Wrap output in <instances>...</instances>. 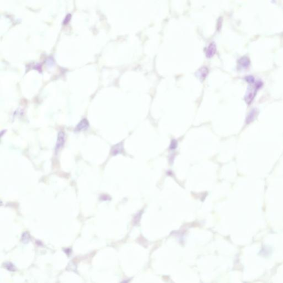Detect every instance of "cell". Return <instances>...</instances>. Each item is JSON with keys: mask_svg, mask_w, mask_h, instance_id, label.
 Here are the masks:
<instances>
[{"mask_svg": "<svg viewBox=\"0 0 283 283\" xmlns=\"http://www.w3.org/2000/svg\"><path fill=\"white\" fill-rule=\"evenodd\" d=\"M261 85L262 82L261 81H258L255 83V85L254 86V87L248 89L245 96V100L247 104H250L252 102L256 95L257 90L259 89Z\"/></svg>", "mask_w": 283, "mask_h": 283, "instance_id": "obj_1", "label": "cell"}, {"mask_svg": "<svg viewBox=\"0 0 283 283\" xmlns=\"http://www.w3.org/2000/svg\"><path fill=\"white\" fill-rule=\"evenodd\" d=\"M65 135L64 133L62 131L59 132L58 133V135L57 141L56 146H55L56 152H58L60 149L64 146L65 141Z\"/></svg>", "mask_w": 283, "mask_h": 283, "instance_id": "obj_2", "label": "cell"}, {"mask_svg": "<svg viewBox=\"0 0 283 283\" xmlns=\"http://www.w3.org/2000/svg\"><path fill=\"white\" fill-rule=\"evenodd\" d=\"M123 150V143H119L115 145L111 149V154L112 156H116L121 153Z\"/></svg>", "mask_w": 283, "mask_h": 283, "instance_id": "obj_3", "label": "cell"}, {"mask_svg": "<svg viewBox=\"0 0 283 283\" xmlns=\"http://www.w3.org/2000/svg\"><path fill=\"white\" fill-rule=\"evenodd\" d=\"M89 127V123L88 120L86 119H83L79 122V123L77 125L76 127V131H82L86 129Z\"/></svg>", "mask_w": 283, "mask_h": 283, "instance_id": "obj_4", "label": "cell"}, {"mask_svg": "<svg viewBox=\"0 0 283 283\" xmlns=\"http://www.w3.org/2000/svg\"><path fill=\"white\" fill-rule=\"evenodd\" d=\"M239 67L242 68H247L250 64V60L247 57H242L239 61Z\"/></svg>", "mask_w": 283, "mask_h": 283, "instance_id": "obj_5", "label": "cell"}, {"mask_svg": "<svg viewBox=\"0 0 283 283\" xmlns=\"http://www.w3.org/2000/svg\"><path fill=\"white\" fill-rule=\"evenodd\" d=\"M216 45L215 43L212 42L209 45V47L208 48V49L206 51V55L208 57H212L216 52Z\"/></svg>", "mask_w": 283, "mask_h": 283, "instance_id": "obj_6", "label": "cell"}, {"mask_svg": "<svg viewBox=\"0 0 283 283\" xmlns=\"http://www.w3.org/2000/svg\"><path fill=\"white\" fill-rule=\"evenodd\" d=\"M256 111H257L256 110H252V111L251 112V113H249V115L248 116V118H247V123H249V122H251V121H252L253 120L255 116Z\"/></svg>", "mask_w": 283, "mask_h": 283, "instance_id": "obj_7", "label": "cell"}, {"mask_svg": "<svg viewBox=\"0 0 283 283\" xmlns=\"http://www.w3.org/2000/svg\"><path fill=\"white\" fill-rule=\"evenodd\" d=\"M178 146V142L175 139H172L171 141L170 146H169V149L170 150H174L176 149Z\"/></svg>", "mask_w": 283, "mask_h": 283, "instance_id": "obj_8", "label": "cell"}, {"mask_svg": "<svg viewBox=\"0 0 283 283\" xmlns=\"http://www.w3.org/2000/svg\"><path fill=\"white\" fill-rule=\"evenodd\" d=\"M6 268L8 270H12V271H13V270H15V266L13 264H12L11 263H7L6 264Z\"/></svg>", "mask_w": 283, "mask_h": 283, "instance_id": "obj_9", "label": "cell"}, {"mask_svg": "<svg viewBox=\"0 0 283 283\" xmlns=\"http://www.w3.org/2000/svg\"><path fill=\"white\" fill-rule=\"evenodd\" d=\"M246 80L249 83H253L254 82V77L253 76H248L246 77Z\"/></svg>", "mask_w": 283, "mask_h": 283, "instance_id": "obj_10", "label": "cell"}, {"mask_svg": "<svg viewBox=\"0 0 283 283\" xmlns=\"http://www.w3.org/2000/svg\"><path fill=\"white\" fill-rule=\"evenodd\" d=\"M70 17H71V15H67V17H66V18H65V20H64V24L67 23L69 21V20H70Z\"/></svg>", "mask_w": 283, "mask_h": 283, "instance_id": "obj_11", "label": "cell"}]
</instances>
